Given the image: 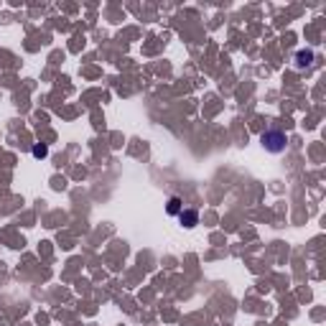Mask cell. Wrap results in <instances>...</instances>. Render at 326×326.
Instances as JSON below:
<instances>
[{
    "label": "cell",
    "instance_id": "obj_1",
    "mask_svg": "<svg viewBox=\"0 0 326 326\" xmlns=\"http://www.w3.org/2000/svg\"><path fill=\"white\" fill-rule=\"evenodd\" d=\"M260 145H263L268 153H283V151L288 148V138H286L283 130L270 128V130H265V133L260 135Z\"/></svg>",
    "mask_w": 326,
    "mask_h": 326
},
{
    "label": "cell",
    "instance_id": "obj_2",
    "mask_svg": "<svg viewBox=\"0 0 326 326\" xmlns=\"http://www.w3.org/2000/svg\"><path fill=\"white\" fill-rule=\"evenodd\" d=\"M179 219H181V224H184L186 230H194V227L199 224V212H196V209H184V212L179 214Z\"/></svg>",
    "mask_w": 326,
    "mask_h": 326
},
{
    "label": "cell",
    "instance_id": "obj_4",
    "mask_svg": "<svg viewBox=\"0 0 326 326\" xmlns=\"http://www.w3.org/2000/svg\"><path fill=\"white\" fill-rule=\"evenodd\" d=\"M311 64H314V51H298L296 54V66L298 69H306Z\"/></svg>",
    "mask_w": 326,
    "mask_h": 326
},
{
    "label": "cell",
    "instance_id": "obj_3",
    "mask_svg": "<svg viewBox=\"0 0 326 326\" xmlns=\"http://www.w3.org/2000/svg\"><path fill=\"white\" fill-rule=\"evenodd\" d=\"M166 212H168L171 217H179V214L184 212V202H181V196H171L168 204H166Z\"/></svg>",
    "mask_w": 326,
    "mask_h": 326
},
{
    "label": "cell",
    "instance_id": "obj_5",
    "mask_svg": "<svg viewBox=\"0 0 326 326\" xmlns=\"http://www.w3.org/2000/svg\"><path fill=\"white\" fill-rule=\"evenodd\" d=\"M46 153H48V151H46V145H33V156H36V158H43Z\"/></svg>",
    "mask_w": 326,
    "mask_h": 326
}]
</instances>
